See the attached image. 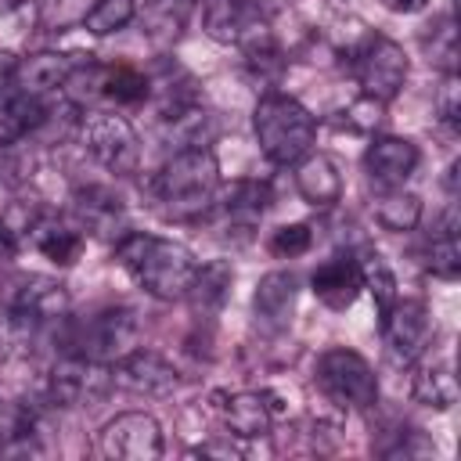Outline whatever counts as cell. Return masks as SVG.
I'll list each match as a JSON object with an SVG mask.
<instances>
[{
	"label": "cell",
	"mask_w": 461,
	"mask_h": 461,
	"mask_svg": "<svg viewBox=\"0 0 461 461\" xmlns=\"http://www.w3.org/2000/svg\"><path fill=\"white\" fill-rule=\"evenodd\" d=\"M371 212L375 220L393 230V234H403V230H414L418 220H421V198L414 191H403V187H382V194H375L371 202Z\"/></svg>",
	"instance_id": "d4e9b609"
},
{
	"label": "cell",
	"mask_w": 461,
	"mask_h": 461,
	"mask_svg": "<svg viewBox=\"0 0 461 461\" xmlns=\"http://www.w3.org/2000/svg\"><path fill=\"white\" fill-rule=\"evenodd\" d=\"M79 61L72 54H58V50H40V54H29V58H18L14 65V86L29 97H40L47 101L50 94H58L65 86V79L72 76Z\"/></svg>",
	"instance_id": "e0dca14e"
},
{
	"label": "cell",
	"mask_w": 461,
	"mask_h": 461,
	"mask_svg": "<svg viewBox=\"0 0 461 461\" xmlns=\"http://www.w3.org/2000/svg\"><path fill=\"white\" fill-rule=\"evenodd\" d=\"M310 245H313L310 223H285V227H277V230L270 234V252L281 256V259L303 256V252H310Z\"/></svg>",
	"instance_id": "d6a6232c"
},
{
	"label": "cell",
	"mask_w": 461,
	"mask_h": 461,
	"mask_svg": "<svg viewBox=\"0 0 461 461\" xmlns=\"http://www.w3.org/2000/svg\"><path fill=\"white\" fill-rule=\"evenodd\" d=\"M425 270L439 281H454L461 274V249H457V234H436L425 249Z\"/></svg>",
	"instance_id": "4dcf8cb0"
},
{
	"label": "cell",
	"mask_w": 461,
	"mask_h": 461,
	"mask_svg": "<svg viewBox=\"0 0 461 461\" xmlns=\"http://www.w3.org/2000/svg\"><path fill=\"white\" fill-rule=\"evenodd\" d=\"M270 202H274V194H270V187L263 180H234L230 187H223V194L216 191L212 209L220 212V220L227 227L252 230L263 220V212L270 209Z\"/></svg>",
	"instance_id": "ac0fdd59"
},
{
	"label": "cell",
	"mask_w": 461,
	"mask_h": 461,
	"mask_svg": "<svg viewBox=\"0 0 461 461\" xmlns=\"http://www.w3.org/2000/svg\"><path fill=\"white\" fill-rule=\"evenodd\" d=\"M14 252H18V234L0 220V263L14 259Z\"/></svg>",
	"instance_id": "74e56055"
},
{
	"label": "cell",
	"mask_w": 461,
	"mask_h": 461,
	"mask_svg": "<svg viewBox=\"0 0 461 461\" xmlns=\"http://www.w3.org/2000/svg\"><path fill=\"white\" fill-rule=\"evenodd\" d=\"M220 414L238 439H259L274 425V407L267 403V393H230L223 396Z\"/></svg>",
	"instance_id": "7402d4cb"
},
{
	"label": "cell",
	"mask_w": 461,
	"mask_h": 461,
	"mask_svg": "<svg viewBox=\"0 0 461 461\" xmlns=\"http://www.w3.org/2000/svg\"><path fill=\"white\" fill-rule=\"evenodd\" d=\"M115 385L140 393V396H169L180 385V371L155 349H133L112 364Z\"/></svg>",
	"instance_id": "4fadbf2b"
},
{
	"label": "cell",
	"mask_w": 461,
	"mask_h": 461,
	"mask_svg": "<svg viewBox=\"0 0 461 461\" xmlns=\"http://www.w3.org/2000/svg\"><path fill=\"white\" fill-rule=\"evenodd\" d=\"M378 321L393 364H414L432 342V313L421 299H396Z\"/></svg>",
	"instance_id": "8fae6325"
},
{
	"label": "cell",
	"mask_w": 461,
	"mask_h": 461,
	"mask_svg": "<svg viewBox=\"0 0 461 461\" xmlns=\"http://www.w3.org/2000/svg\"><path fill=\"white\" fill-rule=\"evenodd\" d=\"M14 65H18V58L7 54V50H0V86L14 83Z\"/></svg>",
	"instance_id": "f35d334b"
},
{
	"label": "cell",
	"mask_w": 461,
	"mask_h": 461,
	"mask_svg": "<svg viewBox=\"0 0 461 461\" xmlns=\"http://www.w3.org/2000/svg\"><path fill=\"white\" fill-rule=\"evenodd\" d=\"M429 0H385V7L389 11H400V14H414V11H421Z\"/></svg>",
	"instance_id": "ab89813d"
},
{
	"label": "cell",
	"mask_w": 461,
	"mask_h": 461,
	"mask_svg": "<svg viewBox=\"0 0 461 461\" xmlns=\"http://www.w3.org/2000/svg\"><path fill=\"white\" fill-rule=\"evenodd\" d=\"M115 256L130 270V277L162 303L184 299L198 270L187 245L173 238H158V234H140V230H126L115 241Z\"/></svg>",
	"instance_id": "6da1fadb"
},
{
	"label": "cell",
	"mask_w": 461,
	"mask_h": 461,
	"mask_svg": "<svg viewBox=\"0 0 461 461\" xmlns=\"http://www.w3.org/2000/svg\"><path fill=\"white\" fill-rule=\"evenodd\" d=\"M259 0H205L202 7V29L216 43H238V36L256 22Z\"/></svg>",
	"instance_id": "603a6c76"
},
{
	"label": "cell",
	"mask_w": 461,
	"mask_h": 461,
	"mask_svg": "<svg viewBox=\"0 0 461 461\" xmlns=\"http://www.w3.org/2000/svg\"><path fill=\"white\" fill-rule=\"evenodd\" d=\"M310 288L313 295L328 306V310H346L357 303L364 281H360V259L353 252H335L331 259L317 263V270L310 274Z\"/></svg>",
	"instance_id": "9a60e30c"
},
{
	"label": "cell",
	"mask_w": 461,
	"mask_h": 461,
	"mask_svg": "<svg viewBox=\"0 0 461 461\" xmlns=\"http://www.w3.org/2000/svg\"><path fill=\"white\" fill-rule=\"evenodd\" d=\"M137 18V0H94V7L83 14V29L94 36H108L126 29Z\"/></svg>",
	"instance_id": "f1b7e54d"
},
{
	"label": "cell",
	"mask_w": 461,
	"mask_h": 461,
	"mask_svg": "<svg viewBox=\"0 0 461 461\" xmlns=\"http://www.w3.org/2000/svg\"><path fill=\"white\" fill-rule=\"evenodd\" d=\"M191 454H198V457H241V450L234 443H202Z\"/></svg>",
	"instance_id": "8d00e7d4"
},
{
	"label": "cell",
	"mask_w": 461,
	"mask_h": 461,
	"mask_svg": "<svg viewBox=\"0 0 461 461\" xmlns=\"http://www.w3.org/2000/svg\"><path fill=\"white\" fill-rule=\"evenodd\" d=\"M252 130L263 155L274 166H295L317 137V119L310 108L288 94H263L252 112Z\"/></svg>",
	"instance_id": "3957f363"
},
{
	"label": "cell",
	"mask_w": 461,
	"mask_h": 461,
	"mask_svg": "<svg viewBox=\"0 0 461 461\" xmlns=\"http://www.w3.org/2000/svg\"><path fill=\"white\" fill-rule=\"evenodd\" d=\"M425 47H429V61L439 65L443 72H457V29H454V18H439L432 25V36H425Z\"/></svg>",
	"instance_id": "1f68e13d"
},
{
	"label": "cell",
	"mask_w": 461,
	"mask_h": 461,
	"mask_svg": "<svg viewBox=\"0 0 461 461\" xmlns=\"http://www.w3.org/2000/svg\"><path fill=\"white\" fill-rule=\"evenodd\" d=\"M317 385L321 393L339 403V407H357V411H367L378 403V378H375V367L346 349V346H335V349H324L317 357Z\"/></svg>",
	"instance_id": "5b68a950"
},
{
	"label": "cell",
	"mask_w": 461,
	"mask_h": 461,
	"mask_svg": "<svg viewBox=\"0 0 461 461\" xmlns=\"http://www.w3.org/2000/svg\"><path fill=\"white\" fill-rule=\"evenodd\" d=\"M436 447L418 432V429H400L396 432V443H389V447H382L378 454L382 457H425V454H432Z\"/></svg>",
	"instance_id": "e575fe53"
},
{
	"label": "cell",
	"mask_w": 461,
	"mask_h": 461,
	"mask_svg": "<svg viewBox=\"0 0 461 461\" xmlns=\"http://www.w3.org/2000/svg\"><path fill=\"white\" fill-rule=\"evenodd\" d=\"M436 115L447 126H457L461 119V76L457 72H443V83L436 90Z\"/></svg>",
	"instance_id": "836d02e7"
},
{
	"label": "cell",
	"mask_w": 461,
	"mask_h": 461,
	"mask_svg": "<svg viewBox=\"0 0 461 461\" xmlns=\"http://www.w3.org/2000/svg\"><path fill=\"white\" fill-rule=\"evenodd\" d=\"M97 450L108 461H155L162 457V425L148 411H122L101 429Z\"/></svg>",
	"instance_id": "30bf717a"
},
{
	"label": "cell",
	"mask_w": 461,
	"mask_h": 461,
	"mask_svg": "<svg viewBox=\"0 0 461 461\" xmlns=\"http://www.w3.org/2000/svg\"><path fill=\"white\" fill-rule=\"evenodd\" d=\"M151 83L148 76H140L137 68H104V97L101 101H112V104H140L148 97Z\"/></svg>",
	"instance_id": "f546056e"
},
{
	"label": "cell",
	"mask_w": 461,
	"mask_h": 461,
	"mask_svg": "<svg viewBox=\"0 0 461 461\" xmlns=\"http://www.w3.org/2000/svg\"><path fill=\"white\" fill-rule=\"evenodd\" d=\"M72 212L79 220V227L94 238H108V241H119L130 223H126V205L115 191L101 187V184H90V187H76L72 191Z\"/></svg>",
	"instance_id": "7c38bea8"
},
{
	"label": "cell",
	"mask_w": 461,
	"mask_h": 461,
	"mask_svg": "<svg viewBox=\"0 0 461 461\" xmlns=\"http://www.w3.org/2000/svg\"><path fill=\"white\" fill-rule=\"evenodd\" d=\"M115 389V371L112 364L68 353L65 360L54 364L47 378V396L58 407H94Z\"/></svg>",
	"instance_id": "52a82bcc"
},
{
	"label": "cell",
	"mask_w": 461,
	"mask_h": 461,
	"mask_svg": "<svg viewBox=\"0 0 461 461\" xmlns=\"http://www.w3.org/2000/svg\"><path fill=\"white\" fill-rule=\"evenodd\" d=\"M137 342H140L137 313L130 306H112V310H101V313H94L72 328L68 353H79V357H90L101 364H115L126 353H133Z\"/></svg>",
	"instance_id": "277c9868"
},
{
	"label": "cell",
	"mask_w": 461,
	"mask_h": 461,
	"mask_svg": "<svg viewBox=\"0 0 461 461\" xmlns=\"http://www.w3.org/2000/svg\"><path fill=\"white\" fill-rule=\"evenodd\" d=\"M357 130H375L378 122H382V101H375V97H367V94H360V101L357 104H349V115H346Z\"/></svg>",
	"instance_id": "d590c367"
},
{
	"label": "cell",
	"mask_w": 461,
	"mask_h": 461,
	"mask_svg": "<svg viewBox=\"0 0 461 461\" xmlns=\"http://www.w3.org/2000/svg\"><path fill=\"white\" fill-rule=\"evenodd\" d=\"M230 285H234V267L227 259H209L205 267L194 270L191 277V288H187V299H191V310L205 321H212L227 299H230Z\"/></svg>",
	"instance_id": "44dd1931"
},
{
	"label": "cell",
	"mask_w": 461,
	"mask_h": 461,
	"mask_svg": "<svg viewBox=\"0 0 461 461\" xmlns=\"http://www.w3.org/2000/svg\"><path fill=\"white\" fill-rule=\"evenodd\" d=\"M295 299H299V277L292 270H270V274H263L259 285H256V292H252V313H256L259 328L285 331L292 324Z\"/></svg>",
	"instance_id": "2e32d148"
},
{
	"label": "cell",
	"mask_w": 461,
	"mask_h": 461,
	"mask_svg": "<svg viewBox=\"0 0 461 461\" xmlns=\"http://www.w3.org/2000/svg\"><path fill=\"white\" fill-rule=\"evenodd\" d=\"M4 303L11 321H25L36 328L68 317V288L47 274H18L4 285Z\"/></svg>",
	"instance_id": "9c48e42d"
},
{
	"label": "cell",
	"mask_w": 461,
	"mask_h": 461,
	"mask_svg": "<svg viewBox=\"0 0 461 461\" xmlns=\"http://www.w3.org/2000/svg\"><path fill=\"white\" fill-rule=\"evenodd\" d=\"M353 68L360 90L382 104L393 101L407 83V54L389 36H367L364 47L353 54Z\"/></svg>",
	"instance_id": "ba28073f"
},
{
	"label": "cell",
	"mask_w": 461,
	"mask_h": 461,
	"mask_svg": "<svg viewBox=\"0 0 461 461\" xmlns=\"http://www.w3.org/2000/svg\"><path fill=\"white\" fill-rule=\"evenodd\" d=\"M411 396L432 411H450L457 403V382L450 364H421L411 382Z\"/></svg>",
	"instance_id": "4316f807"
},
{
	"label": "cell",
	"mask_w": 461,
	"mask_h": 461,
	"mask_svg": "<svg viewBox=\"0 0 461 461\" xmlns=\"http://www.w3.org/2000/svg\"><path fill=\"white\" fill-rule=\"evenodd\" d=\"M29 234H32V245H36L50 263H58V267L76 263L79 252H83V234H79L76 227H68V223H58V220H36Z\"/></svg>",
	"instance_id": "484cf974"
},
{
	"label": "cell",
	"mask_w": 461,
	"mask_h": 461,
	"mask_svg": "<svg viewBox=\"0 0 461 461\" xmlns=\"http://www.w3.org/2000/svg\"><path fill=\"white\" fill-rule=\"evenodd\" d=\"M18 4H25V0H0V11H11V7H18Z\"/></svg>",
	"instance_id": "60d3db41"
},
{
	"label": "cell",
	"mask_w": 461,
	"mask_h": 461,
	"mask_svg": "<svg viewBox=\"0 0 461 461\" xmlns=\"http://www.w3.org/2000/svg\"><path fill=\"white\" fill-rule=\"evenodd\" d=\"M418 144L407 137H375L364 151V169L378 187H403V180L418 169Z\"/></svg>",
	"instance_id": "5bb4252c"
},
{
	"label": "cell",
	"mask_w": 461,
	"mask_h": 461,
	"mask_svg": "<svg viewBox=\"0 0 461 461\" xmlns=\"http://www.w3.org/2000/svg\"><path fill=\"white\" fill-rule=\"evenodd\" d=\"M198 0H144L140 11V25L148 32V40H155L158 47H169L191 22Z\"/></svg>",
	"instance_id": "cb8c5ba5"
},
{
	"label": "cell",
	"mask_w": 461,
	"mask_h": 461,
	"mask_svg": "<svg viewBox=\"0 0 461 461\" xmlns=\"http://www.w3.org/2000/svg\"><path fill=\"white\" fill-rule=\"evenodd\" d=\"M216 137V115L205 112L202 104H180L162 112V144L173 151H191V148H209Z\"/></svg>",
	"instance_id": "d6986e66"
},
{
	"label": "cell",
	"mask_w": 461,
	"mask_h": 461,
	"mask_svg": "<svg viewBox=\"0 0 461 461\" xmlns=\"http://www.w3.org/2000/svg\"><path fill=\"white\" fill-rule=\"evenodd\" d=\"M295 187H299V194L310 202V205H317V209H328V205H335L339 198H342V176H339V166L328 158V155H313V151H306L299 162H295Z\"/></svg>",
	"instance_id": "ffe728a7"
},
{
	"label": "cell",
	"mask_w": 461,
	"mask_h": 461,
	"mask_svg": "<svg viewBox=\"0 0 461 461\" xmlns=\"http://www.w3.org/2000/svg\"><path fill=\"white\" fill-rule=\"evenodd\" d=\"M79 130H83L86 151L108 173H115V176L137 173V166H140V137H137V130H133V122L126 115L90 112V115H83Z\"/></svg>",
	"instance_id": "8992f818"
},
{
	"label": "cell",
	"mask_w": 461,
	"mask_h": 461,
	"mask_svg": "<svg viewBox=\"0 0 461 461\" xmlns=\"http://www.w3.org/2000/svg\"><path fill=\"white\" fill-rule=\"evenodd\" d=\"M155 198L166 216L173 220H194L212 209V198L220 191V162L212 148H191L173 151L162 169L155 173Z\"/></svg>",
	"instance_id": "7a4b0ae2"
},
{
	"label": "cell",
	"mask_w": 461,
	"mask_h": 461,
	"mask_svg": "<svg viewBox=\"0 0 461 461\" xmlns=\"http://www.w3.org/2000/svg\"><path fill=\"white\" fill-rule=\"evenodd\" d=\"M360 281H364V288L371 292V299H375V306H378V317H385V310L400 299V292H396V274L389 270V263H385L378 252H367V256L360 259Z\"/></svg>",
	"instance_id": "83f0119b"
}]
</instances>
